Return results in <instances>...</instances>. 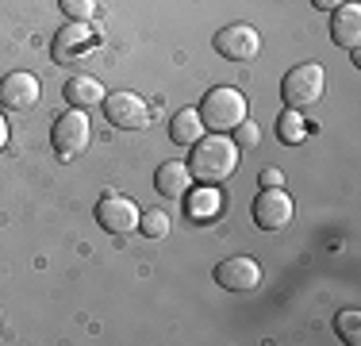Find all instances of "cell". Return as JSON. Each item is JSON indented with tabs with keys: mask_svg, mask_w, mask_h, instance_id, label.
Returning a JSON list of instances; mask_svg holds the SVG:
<instances>
[{
	"mask_svg": "<svg viewBox=\"0 0 361 346\" xmlns=\"http://www.w3.org/2000/svg\"><path fill=\"white\" fill-rule=\"evenodd\" d=\"M238 166V146L235 138L219 135V131H204L200 138L192 143V154H188V173L192 181L200 185H219L227 181Z\"/></svg>",
	"mask_w": 361,
	"mask_h": 346,
	"instance_id": "cell-1",
	"label": "cell"
},
{
	"mask_svg": "<svg viewBox=\"0 0 361 346\" xmlns=\"http://www.w3.org/2000/svg\"><path fill=\"white\" fill-rule=\"evenodd\" d=\"M200 124H204V131H219V135H227V131H235L238 124H243L250 112H246V93H238V89H231V85H219V89H208L204 93V100H200Z\"/></svg>",
	"mask_w": 361,
	"mask_h": 346,
	"instance_id": "cell-2",
	"label": "cell"
},
{
	"mask_svg": "<svg viewBox=\"0 0 361 346\" xmlns=\"http://www.w3.org/2000/svg\"><path fill=\"white\" fill-rule=\"evenodd\" d=\"M92 143V124L81 108H70L54 119V131H50V146L62 162H73L77 154H85Z\"/></svg>",
	"mask_w": 361,
	"mask_h": 346,
	"instance_id": "cell-3",
	"label": "cell"
},
{
	"mask_svg": "<svg viewBox=\"0 0 361 346\" xmlns=\"http://www.w3.org/2000/svg\"><path fill=\"white\" fill-rule=\"evenodd\" d=\"M323 85H326V73L319 62H300L292 66L285 73V81H281V100L288 104V108H307V104H315L323 97Z\"/></svg>",
	"mask_w": 361,
	"mask_h": 346,
	"instance_id": "cell-4",
	"label": "cell"
},
{
	"mask_svg": "<svg viewBox=\"0 0 361 346\" xmlns=\"http://www.w3.org/2000/svg\"><path fill=\"white\" fill-rule=\"evenodd\" d=\"M100 104H104L108 124L119 127V131H142L150 124V108H146V100L139 93H108Z\"/></svg>",
	"mask_w": 361,
	"mask_h": 346,
	"instance_id": "cell-5",
	"label": "cell"
},
{
	"mask_svg": "<svg viewBox=\"0 0 361 346\" xmlns=\"http://www.w3.org/2000/svg\"><path fill=\"white\" fill-rule=\"evenodd\" d=\"M139 208H135L131 196H119V193H108L100 196L97 204V223L108 231V235H131V231H139Z\"/></svg>",
	"mask_w": 361,
	"mask_h": 346,
	"instance_id": "cell-6",
	"label": "cell"
},
{
	"mask_svg": "<svg viewBox=\"0 0 361 346\" xmlns=\"http://www.w3.org/2000/svg\"><path fill=\"white\" fill-rule=\"evenodd\" d=\"M262 50V35L250 23H227L223 31H216V54H223L227 62H250Z\"/></svg>",
	"mask_w": 361,
	"mask_h": 346,
	"instance_id": "cell-7",
	"label": "cell"
},
{
	"mask_svg": "<svg viewBox=\"0 0 361 346\" xmlns=\"http://www.w3.org/2000/svg\"><path fill=\"white\" fill-rule=\"evenodd\" d=\"M216 285L227 292H254L257 285H262V266L246 254L227 258V262L216 266Z\"/></svg>",
	"mask_w": 361,
	"mask_h": 346,
	"instance_id": "cell-8",
	"label": "cell"
},
{
	"mask_svg": "<svg viewBox=\"0 0 361 346\" xmlns=\"http://www.w3.org/2000/svg\"><path fill=\"white\" fill-rule=\"evenodd\" d=\"M0 104L12 112H27L39 104V77L27 69H16V73L0 77Z\"/></svg>",
	"mask_w": 361,
	"mask_h": 346,
	"instance_id": "cell-9",
	"label": "cell"
},
{
	"mask_svg": "<svg viewBox=\"0 0 361 346\" xmlns=\"http://www.w3.org/2000/svg\"><path fill=\"white\" fill-rule=\"evenodd\" d=\"M292 220V196L285 189H262L254 201V223L262 231H281Z\"/></svg>",
	"mask_w": 361,
	"mask_h": 346,
	"instance_id": "cell-10",
	"label": "cell"
},
{
	"mask_svg": "<svg viewBox=\"0 0 361 346\" xmlns=\"http://www.w3.org/2000/svg\"><path fill=\"white\" fill-rule=\"evenodd\" d=\"M97 31L100 28H85V23H70V28H62V31H58V39H54V62H77V58H81L85 50L100 39Z\"/></svg>",
	"mask_w": 361,
	"mask_h": 346,
	"instance_id": "cell-11",
	"label": "cell"
},
{
	"mask_svg": "<svg viewBox=\"0 0 361 346\" xmlns=\"http://www.w3.org/2000/svg\"><path fill=\"white\" fill-rule=\"evenodd\" d=\"M331 39H334V47H350V50H354L357 42H361V8H357V4L342 0V4L334 8Z\"/></svg>",
	"mask_w": 361,
	"mask_h": 346,
	"instance_id": "cell-12",
	"label": "cell"
},
{
	"mask_svg": "<svg viewBox=\"0 0 361 346\" xmlns=\"http://www.w3.org/2000/svg\"><path fill=\"white\" fill-rule=\"evenodd\" d=\"M185 212H188V220H196V223H208V220H216L219 215V208H223V193L216 185H196V189H188L185 196Z\"/></svg>",
	"mask_w": 361,
	"mask_h": 346,
	"instance_id": "cell-13",
	"label": "cell"
},
{
	"mask_svg": "<svg viewBox=\"0 0 361 346\" xmlns=\"http://www.w3.org/2000/svg\"><path fill=\"white\" fill-rule=\"evenodd\" d=\"M154 189L169 201H180V196L192 189V173H188L185 162H161L158 173H154Z\"/></svg>",
	"mask_w": 361,
	"mask_h": 346,
	"instance_id": "cell-14",
	"label": "cell"
},
{
	"mask_svg": "<svg viewBox=\"0 0 361 346\" xmlns=\"http://www.w3.org/2000/svg\"><path fill=\"white\" fill-rule=\"evenodd\" d=\"M66 100H70V108H97L100 100H104V85L97 81V77H89V73H73L70 81H66Z\"/></svg>",
	"mask_w": 361,
	"mask_h": 346,
	"instance_id": "cell-15",
	"label": "cell"
},
{
	"mask_svg": "<svg viewBox=\"0 0 361 346\" xmlns=\"http://www.w3.org/2000/svg\"><path fill=\"white\" fill-rule=\"evenodd\" d=\"M200 135H204L200 112H196V108H180L173 116V124H169V138H173L177 146H192Z\"/></svg>",
	"mask_w": 361,
	"mask_h": 346,
	"instance_id": "cell-16",
	"label": "cell"
},
{
	"mask_svg": "<svg viewBox=\"0 0 361 346\" xmlns=\"http://www.w3.org/2000/svg\"><path fill=\"white\" fill-rule=\"evenodd\" d=\"M277 135H281V143H288V146H296V143H304L307 138V119L300 116V108H285L277 116Z\"/></svg>",
	"mask_w": 361,
	"mask_h": 346,
	"instance_id": "cell-17",
	"label": "cell"
},
{
	"mask_svg": "<svg viewBox=\"0 0 361 346\" xmlns=\"http://www.w3.org/2000/svg\"><path fill=\"white\" fill-rule=\"evenodd\" d=\"M334 331H338L350 346H357V342H361V311H357V308L338 311V319H334Z\"/></svg>",
	"mask_w": 361,
	"mask_h": 346,
	"instance_id": "cell-18",
	"label": "cell"
},
{
	"mask_svg": "<svg viewBox=\"0 0 361 346\" xmlns=\"http://www.w3.org/2000/svg\"><path fill=\"white\" fill-rule=\"evenodd\" d=\"M139 231H142L146 239H166V235H169V215L161 212V208L142 212V215H139Z\"/></svg>",
	"mask_w": 361,
	"mask_h": 346,
	"instance_id": "cell-19",
	"label": "cell"
},
{
	"mask_svg": "<svg viewBox=\"0 0 361 346\" xmlns=\"http://www.w3.org/2000/svg\"><path fill=\"white\" fill-rule=\"evenodd\" d=\"M58 4H62V12L70 16L73 23H85V20L97 16V0H58Z\"/></svg>",
	"mask_w": 361,
	"mask_h": 346,
	"instance_id": "cell-20",
	"label": "cell"
},
{
	"mask_svg": "<svg viewBox=\"0 0 361 346\" xmlns=\"http://www.w3.org/2000/svg\"><path fill=\"white\" fill-rule=\"evenodd\" d=\"M257 138H262V131H257V124H250V116H246L243 124L235 127V146H257Z\"/></svg>",
	"mask_w": 361,
	"mask_h": 346,
	"instance_id": "cell-21",
	"label": "cell"
},
{
	"mask_svg": "<svg viewBox=\"0 0 361 346\" xmlns=\"http://www.w3.org/2000/svg\"><path fill=\"white\" fill-rule=\"evenodd\" d=\"M257 181H262V189H281V185H285V173H281V169H262V177H257Z\"/></svg>",
	"mask_w": 361,
	"mask_h": 346,
	"instance_id": "cell-22",
	"label": "cell"
},
{
	"mask_svg": "<svg viewBox=\"0 0 361 346\" xmlns=\"http://www.w3.org/2000/svg\"><path fill=\"white\" fill-rule=\"evenodd\" d=\"M312 4H315V8H323V12H334V8L342 4V0H312Z\"/></svg>",
	"mask_w": 361,
	"mask_h": 346,
	"instance_id": "cell-23",
	"label": "cell"
},
{
	"mask_svg": "<svg viewBox=\"0 0 361 346\" xmlns=\"http://www.w3.org/2000/svg\"><path fill=\"white\" fill-rule=\"evenodd\" d=\"M8 146V124H4V116H0V150Z\"/></svg>",
	"mask_w": 361,
	"mask_h": 346,
	"instance_id": "cell-24",
	"label": "cell"
}]
</instances>
